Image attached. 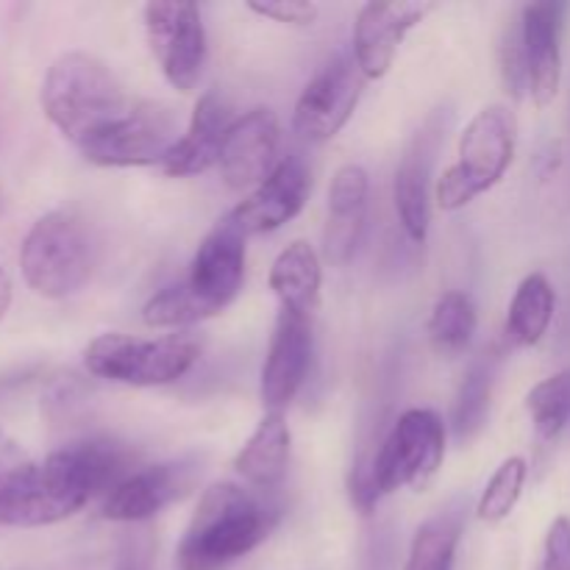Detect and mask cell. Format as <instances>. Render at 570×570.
Wrapping results in <instances>:
<instances>
[{"mask_svg": "<svg viewBox=\"0 0 570 570\" xmlns=\"http://www.w3.org/2000/svg\"><path fill=\"white\" fill-rule=\"evenodd\" d=\"M476 304L462 289H449L434 304L429 317V340L434 351L443 356H456L468 348V343L476 334Z\"/></svg>", "mask_w": 570, "mask_h": 570, "instance_id": "cell-25", "label": "cell"}, {"mask_svg": "<svg viewBox=\"0 0 570 570\" xmlns=\"http://www.w3.org/2000/svg\"><path fill=\"white\" fill-rule=\"evenodd\" d=\"M371 178L362 165H343L328 184V215L323 228V256L343 267L354 259L367 223Z\"/></svg>", "mask_w": 570, "mask_h": 570, "instance_id": "cell-17", "label": "cell"}, {"mask_svg": "<svg viewBox=\"0 0 570 570\" xmlns=\"http://www.w3.org/2000/svg\"><path fill=\"white\" fill-rule=\"evenodd\" d=\"M195 468L189 462H159L134 471L106 495L104 518L115 523H142L193 488Z\"/></svg>", "mask_w": 570, "mask_h": 570, "instance_id": "cell-15", "label": "cell"}, {"mask_svg": "<svg viewBox=\"0 0 570 570\" xmlns=\"http://www.w3.org/2000/svg\"><path fill=\"white\" fill-rule=\"evenodd\" d=\"M538 570H570V518L560 515L549 527L543 546V562Z\"/></svg>", "mask_w": 570, "mask_h": 570, "instance_id": "cell-31", "label": "cell"}, {"mask_svg": "<svg viewBox=\"0 0 570 570\" xmlns=\"http://www.w3.org/2000/svg\"><path fill=\"white\" fill-rule=\"evenodd\" d=\"M248 9L267 20L287 22V26H312L321 14L317 3H306V0H250Z\"/></svg>", "mask_w": 570, "mask_h": 570, "instance_id": "cell-30", "label": "cell"}, {"mask_svg": "<svg viewBox=\"0 0 570 570\" xmlns=\"http://www.w3.org/2000/svg\"><path fill=\"white\" fill-rule=\"evenodd\" d=\"M557 293L543 273H529L512 295L507 315V337L515 345H538L554 321Z\"/></svg>", "mask_w": 570, "mask_h": 570, "instance_id": "cell-22", "label": "cell"}, {"mask_svg": "<svg viewBox=\"0 0 570 570\" xmlns=\"http://www.w3.org/2000/svg\"><path fill=\"white\" fill-rule=\"evenodd\" d=\"M245 237L232 215L223 217L204 237L189 262V276L184 287L193 295L200 315L215 317L239 295L245 282Z\"/></svg>", "mask_w": 570, "mask_h": 570, "instance_id": "cell-10", "label": "cell"}, {"mask_svg": "<svg viewBox=\"0 0 570 570\" xmlns=\"http://www.w3.org/2000/svg\"><path fill=\"white\" fill-rule=\"evenodd\" d=\"M289 465V426L284 421V412H267L259 421L256 432L234 460L239 476L250 488L271 493L287 476Z\"/></svg>", "mask_w": 570, "mask_h": 570, "instance_id": "cell-21", "label": "cell"}, {"mask_svg": "<svg viewBox=\"0 0 570 570\" xmlns=\"http://www.w3.org/2000/svg\"><path fill=\"white\" fill-rule=\"evenodd\" d=\"M276 527V512L254 490L217 482L200 495L198 510L178 543V570H223L262 546Z\"/></svg>", "mask_w": 570, "mask_h": 570, "instance_id": "cell-3", "label": "cell"}, {"mask_svg": "<svg viewBox=\"0 0 570 570\" xmlns=\"http://www.w3.org/2000/svg\"><path fill=\"white\" fill-rule=\"evenodd\" d=\"M527 476H529V465L523 456H510V460L501 462L476 504L479 521L484 523L507 521V518L512 515V510L518 507V501H521Z\"/></svg>", "mask_w": 570, "mask_h": 570, "instance_id": "cell-27", "label": "cell"}, {"mask_svg": "<svg viewBox=\"0 0 570 570\" xmlns=\"http://www.w3.org/2000/svg\"><path fill=\"white\" fill-rule=\"evenodd\" d=\"M562 26H566V6L562 3H529L521 9L529 95L538 106H549L560 92Z\"/></svg>", "mask_w": 570, "mask_h": 570, "instance_id": "cell-18", "label": "cell"}, {"mask_svg": "<svg viewBox=\"0 0 570 570\" xmlns=\"http://www.w3.org/2000/svg\"><path fill=\"white\" fill-rule=\"evenodd\" d=\"M33 465L31 456L0 429V495L20 482L22 473Z\"/></svg>", "mask_w": 570, "mask_h": 570, "instance_id": "cell-32", "label": "cell"}, {"mask_svg": "<svg viewBox=\"0 0 570 570\" xmlns=\"http://www.w3.org/2000/svg\"><path fill=\"white\" fill-rule=\"evenodd\" d=\"M518 142V120L507 106H484L460 137L456 161L440 176L434 200L443 212H456L504 178Z\"/></svg>", "mask_w": 570, "mask_h": 570, "instance_id": "cell-6", "label": "cell"}, {"mask_svg": "<svg viewBox=\"0 0 570 570\" xmlns=\"http://www.w3.org/2000/svg\"><path fill=\"white\" fill-rule=\"evenodd\" d=\"M232 122V109L226 106V100L215 92L204 95L195 104L187 131L178 137V142L161 161V170L173 178H187L220 165L223 142H226Z\"/></svg>", "mask_w": 570, "mask_h": 570, "instance_id": "cell-19", "label": "cell"}, {"mask_svg": "<svg viewBox=\"0 0 570 570\" xmlns=\"http://www.w3.org/2000/svg\"><path fill=\"white\" fill-rule=\"evenodd\" d=\"M95 267V239L81 215L53 209L28 228L20 248V271L28 287L50 301L76 295Z\"/></svg>", "mask_w": 570, "mask_h": 570, "instance_id": "cell-5", "label": "cell"}, {"mask_svg": "<svg viewBox=\"0 0 570 570\" xmlns=\"http://www.w3.org/2000/svg\"><path fill=\"white\" fill-rule=\"evenodd\" d=\"M9 306H11V282H9V276H6L3 267H0V321L6 317Z\"/></svg>", "mask_w": 570, "mask_h": 570, "instance_id": "cell-34", "label": "cell"}, {"mask_svg": "<svg viewBox=\"0 0 570 570\" xmlns=\"http://www.w3.org/2000/svg\"><path fill=\"white\" fill-rule=\"evenodd\" d=\"M323 267L321 256L304 239L289 243L271 267V289L282 309L312 317L321 306Z\"/></svg>", "mask_w": 570, "mask_h": 570, "instance_id": "cell-20", "label": "cell"}, {"mask_svg": "<svg viewBox=\"0 0 570 570\" xmlns=\"http://www.w3.org/2000/svg\"><path fill=\"white\" fill-rule=\"evenodd\" d=\"M309 195V167L301 156H284L276 170L232 212L245 234H267L293 220Z\"/></svg>", "mask_w": 570, "mask_h": 570, "instance_id": "cell-16", "label": "cell"}, {"mask_svg": "<svg viewBox=\"0 0 570 570\" xmlns=\"http://www.w3.org/2000/svg\"><path fill=\"white\" fill-rule=\"evenodd\" d=\"M443 128L440 115L429 117L426 126L410 139L395 170V212L412 243H423L432 223V170L443 142Z\"/></svg>", "mask_w": 570, "mask_h": 570, "instance_id": "cell-11", "label": "cell"}, {"mask_svg": "<svg viewBox=\"0 0 570 570\" xmlns=\"http://www.w3.org/2000/svg\"><path fill=\"white\" fill-rule=\"evenodd\" d=\"M445 460L443 417L432 410H406L376 454L360 465L351 479V499L362 512H371L382 495L395 490L426 493Z\"/></svg>", "mask_w": 570, "mask_h": 570, "instance_id": "cell-4", "label": "cell"}, {"mask_svg": "<svg viewBox=\"0 0 570 570\" xmlns=\"http://www.w3.org/2000/svg\"><path fill=\"white\" fill-rule=\"evenodd\" d=\"M432 3H365L354 22V61L367 81L387 76L401 42L415 26L426 20Z\"/></svg>", "mask_w": 570, "mask_h": 570, "instance_id": "cell-14", "label": "cell"}, {"mask_svg": "<svg viewBox=\"0 0 570 570\" xmlns=\"http://www.w3.org/2000/svg\"><path fill=\"white\" fill-rule=\"evenodd\" d=\"M42 111L78 154L98 167L161 165L178 142V115L126 92L95 56L70 50L45 72Z\"/></svg>", "mask_w": 570, "mask_h": 570, "instance_id": "cell-1", "label": "cell"}, {"mask_svg": "<svg viewBox=\"0 0 570 570\" xmlns=\"http://www.w3.org/2000/svg\"><path fill=\"white\" fill-rule=\"evenodd\" d=\"M200 356V340L193 334H167L159 340H139L128 334H100L83 351V367L95 379L161 387L193 371Z\"/></svg>", "mask_w": 570, "mask_h": 570, "instance_id": "cell-7", "label": "cell"}, {"mask_svg": "<svg viewBox=\"0 0 570 570\" xmlns=\"http://www.w3.org/2000/svg\"><path fill=\"white\" fill-rule=\"evenodd\" d=\"M145 37L167 83L193 92L206 67V28L200 9L187 0H156L142 9Z\"/></svg>", "mask_w": 570, "mask_h": 570, "instance_id": "cell-8", "label": "cell"}, {"mask_svg": "<svg viewBox=\"0 0 570 570\" xmlns=\"http://www.w3.org/2000/svg\"><path fill=\"white\" fill-rule=\"evenodd\" d=\"M527 410L540 438H560L570 426V367L534 384L527 395Z\"/></svg>", "mask_w": 570, "mask_h": 570, "instance_id": "cell-26", "label": "cell"}, {"mask_svg": "<svg viewBox=\"0 0 570 570\" xmlns=\"http://www.w3.org/2000/svg\"><path fill=\"white\" fill-rule=\"evenodd\" d=\"M462 523H465V510L460 504L445 507L426 523H421V529L412 538L404 570H454Z\"/></svg>", "mask_w": 570, "mask_h": 570, "instance_id": "cell-23", "label": "cell"}, {"mask_svg": "<svg viewBox=\"0 0 570 570\" xmlns=\"http://www.w3.org/2000/svg\"><path fill=\"white\" fill-rule=\"evenodd\" d=\"M154 540L148 538V532L128 534L120 546V554H117L115 570H154Z\"/></svg>", "mask_w": 570, "mask_h": 570, "instance_id": "cell-33", "label": "cell"}, {"mask_svg": "<svg viewBox=\"0 0 570 570\" xmlns=\"http://www.w3.org/2000/svg\"><path fill=\"white\" fill-rule=\"evenodd\" d=\"M367 78L354 56L340 53L312 76L293 111V128L306 142H328L345 128Z\"/></svg>", "mask_w": 570, "mask_h": 570, "instance_id": "cell-9", "label": "cell"}, {"mask_svg": "<svg viewBox=\"0 0 570 570\" xmlns=\"http://www.w3.org/2000/svg\"><path fill=\"white\" fill-rule=\"evenodd\" d=\"M315 354L312 317L282 309L262 365V404L267 412H284V406L304 387Z\"/></svg>", "mask_w": 570, "mask_h": 570, "instance_id": "cell-12", "label": "cell"}, {"mask_svg": "<svg viewBox=\"0 0 570 570\" xmlns=\"http://www.w3.org/2000/svg\"><path fill=\"white\" fill-rule=\"evenodd\" d=\"M495 371H499V356L493 351L482 354L468 367L465 379L460 384V393H456L454 415H451V423H454V432L460 440H471L473 434L482 432L490 412Z\"/></svg>", "mask_w": 570, "mask_h": 570, "instance_id": "cell-24", "label": "cell"}, {"mask_svg": "<svg viewBox=\"0 0 570 570\" xmlns=\"http://www.w3.org/2000/svg\"><path fill=\"white\" fill-rule=\"evenodd\" d=\"M499 65L504 87L512 98H523L529 92V70H527V50H523V28L521 14L504 22L499 37Z\"/></svg>", "mask_w": 570, "mask_h": 570, "instance_id": "cell-29", "label": "cell"}, {"mask_svg": "<svg viewBox=\"0 0 570 570\" xmlns=\"http://www.w3.org/2000/svg\"><path fill=\"white\" fill-rule=\"evenodd\" d=\"M142 321L145 326L154 328H184L193 323L204 321L200 309L195 306L193 295L187 293L184 282L167 284L159 293L150 295L148 304L142 306Z\"/></svg>", "mask_w": 570, "mask_h": 570, "instance_id": "cell-28", "label": "cell"}, {"mask_svg": "<svg viewBox=\"0 0 570 570\" xmlns=\"http://www.w3.org/2000/svg\"><path fill=\"white\" fill-rule=\"evenodd\" d=\"M278 145H282V126L276 111L256 106L237 117L228 128L220 154V173L228 187L245 189L254 184L259 187L282 161Z\"/></svg>", "mask_w": 570, "mask_h": 570, "instance_id": "cell-13", "label": "cell"}, {"mask_svg": "<svg viewBox=\"0 0 570 570\" xmlns=\"http://www.w3.org/2000/svg\"><path fill=\"white\" fill-rule=\"evenodd\" d=\"M128 462L131 456L115 440L89 438L61 445L0 495V527L33 529L72 518L95 495H109L131 473Z\"/></svg>", "mask_w": 570, "mask_h": 570, "instance_id": "cell-2", "label": "cell"}]
</instances>
